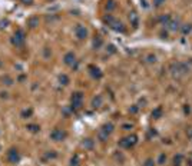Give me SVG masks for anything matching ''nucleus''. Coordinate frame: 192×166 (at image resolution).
Instances as JSON below:
<instances>
[{
  "label": "nucleus",
  "mask_w": 192,
  "mask_h": 166,
  "mask_svg": "<svg viewBox=\"0 0 192 166\" xmlns=\"http://www.w3.org/2000/svg\"><path fill=\"white\" fill-rule=\"evenodd\" d=\"M103 22L109 26L112 30H115V32H125V26H123V23L119 22L118 19L112 16V14H108V16L103 17Z\"/></svg>",
  "instance_id": "1"
},
{
  "label": "nucleus",
  "mask_w": 192,
  "mask_h": 166,
  "mask_svg": "<svg viewBox=\"0 0 192 166\" xmlns=\"http://www.w3.org/2000/svg\"><path fill=\"white\" fill-rule=\"evenodd\" d=\"M113 129H115V126H113V123H105L103 126L99 129L98 132V139L100 140V142H106L108 140V138H109L110 135H112V132H113Z\"/></svg>",
  "instance_id": "2"
},
{
  "label": "nucleus",
  "mask_w": 192,
  "mask_h": 166,
  "mask_svg": "<svg viewBox=\"0 0 192 166\" xmlns=\"http://www.w3.org/2000/svg\"><path fill=\"white\" fill-rule=\"evenodd\" d=\"M26 43V33H24V30L22 29H19L15 32V34L11 36V44L15 46V47H23Z\"/></svg>",
  "instance_id": "3"
},
{
  "label": "nucleus",
  "mask_w": 192,
  "mask_h": 166,
  "mask_svg": "<svg viewBox=\"0 0 192 166\" xmlns=\"http://www.w3.org/2000/svg\"><path fill=\"white\" fill-rule=\"evenodd\" d=\"M136 142H138L136 135H129L126 138H122L118 145H119V148H122V149H131L132 146L136 145Z\"/></svg>",
  "instance_id": "4"
},
{
  "label": "nucleus",
  "mask_w": 192,
  "mask_h": 166,
  "mask_svg": "<svg viewBox=\"0 0 192 166\" xmlns=\"http://www.w3.org/2000/svg\"><path fill=\"white\" fill-rule=\"evenodd\" d=\"M22 159V156L19 153V150L16 148H10V149L7 150V153H6V161L11 163V165H17L19 162Z\"/></svg>",
  "instance_id": "5"
},
{
  "label": "nucleus",
  "mask_w": 192,
  "mask_h": 166,
  "mask_svg": "<svg viewBox=\"0 0 192 166\" xmlns=\"http://www.w3.org/2000/svg\"><path fill=\"white\" fill-rule=\"evenodd\" d=\"M49 138L52 139L53 142H63V140L67 138V133H66V130L60 129V127H56V129H53V130L50 132Z\"/></svg>",
  "instance_id": "6"
},
{
  "label": "nucleus",
  "mask_w": 192,
  "mask_h": 166,
  "mask_svg": "<svg viewBox=\"0 0 192 166\" xmlns=\"http://www.w3.org/2000/svg\"><path fill=\"white\" fill-rule=\"evenodd\" d=\"M70 106H72V109H80V107H82L83 106V93L82 92H75V93H72Z\"/></svg>",
  "instance_id": "7"
},
{
  "label": "nucleus",
  "mask_w": 192,
  "mask_h": 166,
  "mask_svg": "<svg viewBox=\"0 0 192 166\" xmlns=\"http://www.w3.org/2000/svg\"><path fill=\"white\" fill-rule=\"evenodd\" d=\"M88 29L86 26H83V24H76V27H75V36H76L79 40H85L88 37Z\"/></svg>",
  "instance_id": "8"
},
{
  "label": "nucleus",
  "mask_w": 192,
  "mask_h": 166,
  "mask_svg": "<svg viewBox=\"0 0 192 166\" xmlns=\"http://www.w3.org/2000/svg\"><path fill=\"white\" fill-rule=\"evenodd\" d=\"M171 70L174 73L178 72V73H182V75H184V73H187L188 70H189V67H188L187 65H184V63H175V65H172Z\"/></svg>",
  "instance_id": "9"
},
{
  "label": "nucleus",
  "mask_w": 192,
  "mask_h": 166,
  "mask_svg": "<svg viewBox=\"0 0 192 166\" xmlns=\"http://www.w3.org/2000/svg\"><path fill=\"white\" fill-rule=\"evenodd\" d=\"M76 62V55L73 53V52H67L63 57V63L67 65V66H73V63Z\"/></svg>",
  "instance_id": "10"
},
{
  "label": "nucleus",
  "mask_w": 192,
  "mask_h": 166,
  "mask_svg": "<svg viewBox=\"0 0 192 166\" xmlns=\"http://www.w3.org/2000/svg\"><path fill=\"white\" fill-rule=\"evenodd\" d=\"M89 72H90V75H92L95 79H100V78H102V72H100V69L96 67V66H93V65H90V66H89Z\"/></svg>",
  "instance_id": "11"
},
{
  "label": "nucleus",
  "mask_w": 192,
  "mask_h": 166,
  "mask_svg": "<svg viewBox=\"0 0 192 166\" xmlns=\"http://www.w3.org/2000/svg\"><path fill=\"white\" fill-rule=\"evenodd\" d=\"M102 103H103V99H102V96H100V94H98V96H95L93 99H92V103H90V105H92V107L96 109V107H100Z\"/></svg>",
  "instance_id": "12"
},
{
  "label": "nucleus",
  "mask_w": 192,
  "mask_h": 166,
  "mask_svg": "<svg viewBox=\"0 0 192 166\" xmlns=\"http://www.w3.org/2000/svg\"><path fill=\"white\" fill-rule=\"evenodd\" d=\"M28 26L30 29H34V27H37L39 26V17H36V16H33V17H30L28 20Z\"/></svg>",
  "instance_id": "13"
},
{
  "label": "nucleus",
  "mask_w": 192,
  "mask_h": 166,
  "mask_svg": "<svg viewBox=\"0 0 192 166\" xmlns=\"http://www.w3.org/2000/svg\"><path fill=\"white\" fill-rule=\"evenodd\" d=\"M166 26H169V30H172V32H176V30H179V29H181V26H179V22H178V20H172V22L168 23Z\"/></svg>",
  "instance_id": "14"
},
{
  "label": "nucleus",
  "mask_w": 192,
  "mask_h": 166,
  "mask_svg": "<svg viewBox=\"0 0 192 166\" xmlns=\"http://www.w3.org/2000/svg\"><path fill=\"white\" fill-rule=\"evenodd\" d=\"M162 106H158V107H155L154 110H152V117L154 119H159L161 116H162Z\"/></svg>",
  "instance_id": "15"
},
{
  "label": "nucleus",
  "mask_w": 192,
  "mask_h": 166,
  "mask_svg": "<svg viewBox=\"0 0 192 166\" xmlns=\"http://www.w3.org/2000/svg\"><path fill=\"white\" fill-rule=\"evenodd\" d=\"M26 129H28L29 132H32V133H37L39 130H40V126L36 125V123H29L28 126H26Z\"/></svg>",
  "instance_id": "16"
},
{
  "label": "nucleus",
  "mask_w": 192,
  "mask_h": 166,
  "mask_svg": "<svg viewBox=\"0 0 192 166\" xmlns=\"http://www.w3.org/2000/svg\"><path fill=\"white\" fill-rule=\"evenodd\" d=\"M59 82H60V85H63V86H66V85H69V82H70V79H69V76L67 75H60L59 76Z\"/></svg>",
  "instance_id": "17"
},
{
  "label": "nucleus",
  "mask_w": 192,
  "mask_h": 166,
  "mask_svg": "<svg viewBox=\"0 0 192 166\" xmlns=\"http://www.w3.org/2000/svg\"><path fill=\"white\" fill-rule=\"evenodd\" d=\"M82 146L83 148H85V149H92V148H93V140H92V139H85V140H83V143H82Z\"/></svg>",
  "instance_id": "18"
},
{
  "label": "nucleus",
  "mask_w": 192,
  "mask_h": 166,
  "mask_svg": "<svg viewBox=\"0 0 192 166\" xmlns=\"http://www.w3.org/2000/svg\"><path fill=\"white\" fill-rule=\"evenodd\" d=\"M103 44V40H102V37H99V36H96L93 39V47L95 49H100V46Z\"/></svg>",
  "instance_id": "19"
},
{
  "label": "nucleus",
  "mask_w": 192,
  "mask_h": 166,
  "mask_svg": "<svg viewBox=\"0 0 192 166\" xmlns=\"http://www.w3.org/2000/svg\"><path fill=\"white\" fill-rule=\"evenodd\" d=\"M33 115V109H24V110H22V113H20V116L23 117V119H28V117H30Z\"/></svg>",
  "instance_id": "20"
},
{
  "label": "nucleus",
  "mask_w": 192,
  "mask_h": 166,
  "mask_svg": "<svg viewBox=\"0 0 192 166\" xmlns=\"http://www.w3.org/2000/svg\"><path fill=\"white\" fill-rule=\"evenodd\" d=\"M2 82H3V85H6V86H11V85L15 83V80H13V79L9 76V75H6L5 78L2 79Z\"/></svg>",
  "instance_id": "21"
},
{
  "label": "nucleus",
  "mask_w": 192,
  "mask_h": 166,
  "mask_svg": "<svg viewBox=\"0 0 192 166\" xmlns=\"http://www.w3.org/2000/svg\"><path fill=\"white\" fill-rule=\"evenodd\" d=\"M182 159H184V156H182L181 153H178V155L174 158V166H181Z\"/></svg>",
  "instance_id": "22"
},
{
  "label": "nucleus",
  "mask_w": 192,
  "mask_h": 166,
  "mask_svg": "<svg viewBox=\"0 0 192 166\" xmlns=\"http://www.w3.org/2000/svg\"><path fill=\"white\" fill-rule=\"evenodd\" d=\"M116 7V3H115V0H109L108 3H106V10L110 11V10H113Z\"/></svg>",
  "instance_id": "23"
},
{
  "label": "nucleus",
  "mask_w": 192,
  "mask_h": 166,
  "mask_svg": "<svg viewBox=\"0 0 192 166\" xmlns=\"http://www.w3.org/2000/svg\"><path fill=\"white\" fill-rule=\"evenodd\" d=\"M80 165V161H79V156L75 155L73 158L70 159V166H79Z\"/></svg>",
  "instance_id": "24"
},
{
  "label": "nucleus",
  "mask_w": 192,
  "mask_h": 166,
  "mask_svg": "<svg viewBox=\"0 0 192 166\" xmlns=\"http://www.w3.org/2000/svg\"><path fill=\"white\" fill-rule=\"evenodd\" d=\"M56 156H57V155H56L55 150H49V152L44 155V159H50V161H52V159H55Z\"/></svg>",
  "instance_id": "25"
},
{
  "label": "nucleus",
  "mask_w": 192,
  "mask_h": 166,
  "mask_svg": "<svg viewBox=\"0 0 192 166\" xmlns=\"http://www.w3.org/2000/svg\"><path fill=\"white\" fill-rule=\"evenodd\" d=\"M191 29H192L191 24H184V26L181 27V30H182V33H184V34H187V33L191 32Z\"/></svg>",
  "instance_id": "26"
},
{
  "label": "nucleus",
  "mask_w": 192,
  "mask_h": 166,
  "mask_svg": "<svg viewBox=\"0 0 192 166\" xmlns=\"http://www.w3.org/2000/svg\"><path fill=\"white\" fill-rule=\"evenodd\" d=\"M165 162H166V156H165V153H161L158 158V165H164Z\"/></svg>",
  "instance_id": "27"
},
{
  "label": "nucleus",
  "mask_w": 192,
  "mask_h": 166,
  "mask_svg": "<svg viewBox=\"0 0 192 166\" xmlns=\"http://www.w3.org/2000/svg\"><path fill=\"white\" fill-rule=\"evenodd\" d=\"M169 19H171V17L168 16V14H166V16H162V17H161L159 20H161V23H164L165 26H166V24H168V23H169Z\"/></svg>",
  "instance_id": "28"
},
{
  "label": "nucleus",
  "mask_w": 192,
  "mask_h": 166,
  "mask_svg": "<svg viewBox=\"0 0 192 166\" xmlns=\"http://www.w3.org/2000/svg\"><path fill=\"white\" fill-rule=\"evenodd\" d=\"M143 166H155V161L154 159H146L145 163H143Z\"/></svg>",
  "instance_id": "29"
},
{
  "label": "nucleus",
  "mask_w": 192,
  "mask_h": 166,
  "mask_svg": "<svg viewBox=\"0 0 192 166\" xmlns=\"http://www.w3.org/2000/svg\"><path fill=\"white\" fill-rule=\"evenodd\" d=\"M131 20H132V23H133V26H136V24H138V17H136L135 13H132V14H131Z\"/></svg>",
  "instance_id": "30"
},
{
  "label": "nucleus",
  "mask_w": 192,
  "mask_h": 166,
  "mask_svg": "<svg viewBox=\"0 0 192 166\" xmlns=\"http://www.w3.org/2000/svg\"><path fill=\"white\" fill-rule=\"evenodd\" d=\"M146 59H148L149 63H155V62H156V56H155V55H149Z\"/></svg>",
  "instance_id": "31"
},
{
  "label": "nucleus",
  "mask_w": 192,
  "mask_h": 166,
  "mask_svg": "<svg viewBox=\"0 0 192 166\" xmlns=\"http://www.w3.org/2000/svg\"><path fill=\"white\" fill-rule=\"evenodd\" d=\"M165 3V0H154V5L158 7V6H161V5H164Z\"/></svg>",
  "instance_id": "32"
},
{
  "label": "nucleus",
  "mask_w": 192,
  "mask_h": 166,
  "mask_svg": "<svg viewBox=\"0 0 192 166\" xmlns=\"http://www.w3.org/2000/svg\"><path fill=\"white\" fill-rule=\"evenodd\" d=\"M129 112H131V113H136V112H138V106H132L131 109H129Z\"/></svg>",
  "instance_id": "33"
},
{
  "label": "nucleus",
  "mask_w": 192,
  "mask_h": 166,
  "mask_svg": "<svg viewBox=\"0 0 192 166\" xmlns=\"http://www.w3.org/2000/svg\"><path fill=\"white\" fill-rule=\"evenodd\" d=\"M20 2H22L23 5H32L33 3V0H20Z\"/></svg>",
  "instance_id": "34"
},
{
  "label": "nucleus",
  "mask_w": 192,
  "mask_h": 166,
  "mask_svg": "<svg viewBox=\"0 0 192 166\" xmlns=\"http://www.w3.org/2000/svg\"><path fill=\"white\" fill-rule=\"evenodd\" d=\"M123 129H125V130H129V129H132V125L126 123V125H123Z\"/></svg>",
  "instance_id": "35"
},
{
  "label": "nucleus",
  "mask_w": 192,
  "mask_h": 166,
  "mask_svg": "<svg viewBox=\"0 0 192 166\" xmlns=\"http://www.w3.org/2000/svg\"><path fill=\"white\" fill-rule=\"evenodd\" d=\"M0 96H2L3 99H7V93H6V92H2V93H0Z\"/></svg>",
  "instance_id": "36"
},
{
  "label": "nucleus",
  "mask_w": 192,
  "mask_h": 166,
  "mask_svg": "<svg viewBox=\"0 0 192 166\" xmlns=\"http://www.w3.org/2000/svg\"><path fill=\"white\" fill-rule=\"evenodd\" d=\"M0 152H2V146H0Z\"/></svg>",
  "instance_id": "37"
}]
</instances>
